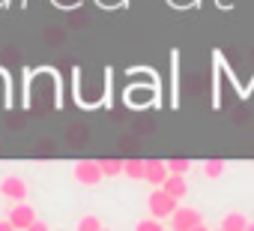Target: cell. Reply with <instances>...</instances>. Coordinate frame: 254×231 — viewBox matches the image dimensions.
<instances>
[{"instance_id": "obj_1", "label": "cell", "mask_w": 254, "mask_h": 231, "mask_svg": "<svg viewBox=\"0 0 254 231\" xmlns=\"http://www.w3.org/2000/svg\"><path fill=\"white\" fill-rule=\"evenodd\" d=\"M147 207H150V216H156V219H171V213L180 207V201H177L174 195H168L162 186H156V189L150 192V198H147Z\"/></svg>"}, {"instance_id": "obj_2", "label": "cell", "mask_w": 254, "mask_h": 231, "mask_svg": "<svg viewBox=\"0 0 254 231\" xmlns=\"http://www.w3.org/2000/svg\"><path fill=\"white\" fill-rule=\"evenodd\" d=\"M72 177H75L81 186H96V183L105 180V174H102V168H99V159H96V162H93V159H81V162H75Z\"/></svg>"}, {"instance_id": "obj_3", "label": "cell", "mask_w": 254, "mask_h": 231, "mask_svg": "<svg viewBox=\"0 0 254 231\" xmlns=\"http://www.w3.org/2000/svg\"><path fill=\"white\" fill-rule=\"evenodd\" d=\"M200 222H203V213L194 207H177L171 213V231H191Z\"/></svg>"}, {"instance_id": "obj_4", "label": "cell", "mask_w": 254, "mask_h": 231, "mask_svg": "<svg viewBox=\"0 0 254 231\" xmlns=\"http://www.w3.org/2000/svg\"><path fill=\"white\" fill-rule=\"evenodd\" d=\"M27 183H24V177H18V174H6L3 180H0V195H3L6 201H27Z\"/></svg>"}, {"instance_id": "obj_5", "label": "cell", "mask_w": 254, "mask_h": 231, "mask_svg": "<svg viewBox=\"0 0 254 231\" xmlns=\"http://www.w3.org/2000/svg\"><path fill=\"white\" fill-rule=\"evenodd\" d=\"M6 219L12 222V228H15V231H27V228L36 222V210H33L30 204H24V201H15Z\"/></svg>"}, {"instance_id": "obj_6", "label": "cell", "mask_w": 254, "mask_h": 231, "mask_svg": "<svg viewBox=\"0 0 254 231\" xmlns=\"http://www.w3.org/2000/svg\"><path fill=\"white\" fill-rule=\"evenodd\" d=\"M168 177V162L162 159H144V180L153 183V186H162Z\"/></svg>"}, {"instance_id": "obj_7", "label": "cell", "mask_w": 254, "mask_h": 231, "mask_svg": "<svg viewBox=\"0 0 254 231\" xmlns=\"http://www.w3.org/2000/svg\"><path fill=\"white\" fill-rule=\"evenodd\" d=\"M162 189H165L168 195H174L177 201H183V198L189 195V183H186V174H168V177H165V183H162Z\"/></svg>"}, {"instance_id": "obj_8", "label": "cell", "mask_w": 254, "mask_h": 231, "mask_svg": "<svg viewBox=\"0 0 254 231\" xmlns=\"http://www.w3.org/2000/svg\"><path fill=\"white\" fill-rule=\"evenodd\" d=\"M218 228H224V231H245L248 228V216L245 213H224V219H221V225Z\"/></svg>"}, {"instance_id": "obj_9", "label": "cell", "mask_w": 254, "mask_h": 231, "mask_svg": "<svg viewBox=\"0 0 254 231\" xmlns=\"http://www.w3.org/2000/svg\"><path fill=\"white\" fill-rule=\"evenodd\" d=\"M123 162H126V159L102 156V159H99V168H102V174H105V177H120V174H123Z\"/></svg>"}, {"instance_id": "obj_10", "label": "cell", "mask_w": 254, "mask_h": 231, "mask_svg": "<svg viewBox=\"0 0 254 231\" xmlns=\"http://www.w3.org/2000/svg\"><path fill=\"white\" fill-rule=\"evenodd\" d=\"M224 171H227V162H224V159H206V162H203V174H206L209 180L224 177Z\"/></svg>"}, {"instance_id": "obj_11", "label": "cell", "mask_w": 254, "mask_h": 231, "mask_svg": "<svg viewBox=\"0 0 254 231\" xmlns=\"http://www.w3.org/2000/svg\"><path fill=\"white\" fill-rule=\"evenodd\" d=\"M123 174L132 180H144V159H126L123 162Z\"/></svg>"}, {"instance_id": "obj_12", "label": "cell", "mask_w": 254, "mask_h": 231, "mask_svg": "<svg viewBox=\"0 0 254 231\" xmlns=\"http://www.w3.org/2000/svg\"><path fill=\"white\" fill-rule=\"evenodd\" d=\"M191 168V159H186V156H171L168 159V174H186Z\"/></svg>"}, {"instance_id": "obj_13", "label": "cell", "mask_w": 254, "mask_h": 231, "mask_svg": "<svg viewBox=\"0 0 254 231\" xmlns=\"http://www.w3.org/2000/svg\"><path fill=\"white\" fill-rule=\"evenodd\" d=\"M75 231H102V219L99 216H81Z\"/></svg>"}, {"instance_id": "obj_14", "label": "cell", "mask_w": 254, "mask_h": 231, "mask_svg": "<svg viewBox=\"0 0 254 231\" xmlns=\"http://www.w3.org/2000/svg\"><path fill=\"white\" fill-rule=\"evenodd\" d=\"M135 231H165V225H162V219L150 216V219H141V222L135 225Z\"/></svg>"}, {"instance_id": "obj_15", "label": "cell", "mask_w": 254, "mask_h": 231, "mask_svg": "<svg viewBox=\"0 0 254 231\" xmlns=\"http://www.w3.org/2000/svg\"><path fill=\"white\" fill-rule=\"evenodd\" d=\"M27 231H51V228H48V222H42V219H36V222H33L30 228H27Z\"/></svg>"}, {"instance_id": "obj_16", "label": "cell", "mask_w": 254, "mask_h": 231, "mask_svg": "<svg viewBox=\"0 0 254 231\" xmlns=\"http://www.w3.org/2000/svg\"><path fill=\"white\" fill-rule=\"evenodd\" d=\"M0 231H15V228H12V222H9V219H0Z\"/></svg>"}, {"instance_id": "obj_17", "label": "cell", "mask_w": 254, "mask_h": 231, "mask_svg": "<svg viewBox=\"0 0 254 231\" xmlns=\"http://www.w3.org/2000/svg\"><path fill=\"white\" fill-rule=\"evenodd\" d=\"M191 231H209V228H206V225H203V222H200V225H194V228H191Z\"/></svg>"}, {"instance_id": "obj_18", "label": "cell", "mask_w": 254, "mask_h": 231, "mask_svg": "<svg viewBox=\"0 0 254 231\" xmlns=\"http://www.w3.org/2000/svg\"><path fill=\"white\" fill-rule=\"evenodd\" d=\"M245 231H254V222H248V228H245Z\"/></svg>"}, {"instance_id": "obj_19", "label": "cell", "mask_w": 254, "mask_h": 231, "mask_svg": "<svg viewBox=\"0 0 254 231\" xmlns=\"http://www.w3.org/2000/svg\"><path fill=\"white\" fill-rule=\"evenodd\" d=\"M209 231H224V228H209Z\"/></svg>"}, {"instance_id": "obj_20", "label": "cell", "mask_w": 254, "mask_h": 231, "mask_svg": "<svg viewBox=\"0 0 254 231\" xmlns=\"http://www.w3.org/2000/svg\"><path fill=\"white\" fill-rule=\"evenodd\" d=\"M102 231H108V228H102Z\"/></svg>"}]
</instances>
